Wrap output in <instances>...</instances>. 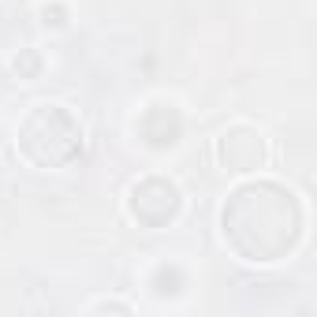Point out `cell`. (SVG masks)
I'll return each instance as SVG.
<instances>
[{"instance_id": "cell-1", "label": "cell", "mask_w": 317, "mask_h": 317, "mask_svg": "<svg viewBox=\"0 0 317 317\" xmlns=\"http://www.w3.org/2000/svg\"><path fill=\"white\" fill-rule=\"evenodd\" d=\"M97 310H123V314H127L131 306H123V302H93V306H90V314H97Z\"/></svg>"}]
</instances>
